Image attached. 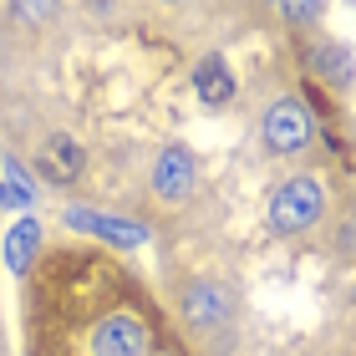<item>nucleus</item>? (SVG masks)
<instances>
[{
  "mask_svg": "<svg viewBox=\"0 0 356 356\" xmlns=\"http://www.w3.org/2000/svg\"><path fill=\"white\" fill-rule=\"evenodd\" d=\"M15 10L31 15V21H46V15H51V0H15Z\"/></svg>",
  "mask_w": 356,
  "mask_h": 356,
  "instance_id": "obj_13",
  "label": "nucleus"
},
{
  "mask_svg": "<svg viewBox=\"0 0 356 356\" xmlns=\"http://www.w3.org/2000/svg\"><path fill=\"white\" fill-rule=\"evenodd\" d=\"M341 245H346V250H356V224H346V229H341Z\"/></svg>",
  "mask_w": 356,
  "mask_h": 356,
  "instance_id": "obj_14",
  "label": "nucleus"
},
{
  "mask_svg": "<svg viewBox=\"0 0 356 356\" xmlns=\"http://www.w3.org/2000/svg\"><path fill=\"white\" fill-rule=\"evenodd\" d=\"M311 67H316L321 76H326L331 87H351V76H356L351 46H341V41H326V46H321V51H316V61H311Z\"/></svg>",
  "mask_w": 356,
  "mask_h": 356,
  "instance_id": "obj_10",
  "label": "nucleus"
},
{
  "mask_svg": "<svg viewBox=\"0 0 356 356\" xmlns=\"http://www.w3.org/2000/svg\"><path fill=\"white\" fill-rule=\"evenodd\" d=\"M92 356H148V331L133 316H107L92 331Z\"/></svg>",
  "mask_w": 356,
  "mask_h": 356,
  "instance_id": "obj_3",
  "label": "nucleus"
},
{
  "mask_svg": "<svg viewBox=\"0 0 356 356\" xmlns=\"http://www.w3.org/2000/svg\"><path fill=\"white\" fill-rule=\"evenodd\" d=\"M285 6V15L296 26H311V21H321V10H326V0H280Z\"/></svg>",
  "mask_w": 356,
  "mask_h": 356,
  "instance_id": "obj_12",
  "label": "nucleus"
},
{
  "mask_svg": "<svg viewBox=\"0 0 356 356\" xmlns=\"http://www.w3.org/2000/svg\"><path fill=\"white\" fill-rule=\"evenodd\" d=\"M321 214H326V188H321V178H311V173L280 184L275 199H270V229L275 234H300V229H311V224H321Z\"/></svg>",
  "mask_w": 356,
  "mask_h": 356,
  "instance_id": "obj_1",
  "label": "nucleus"
},
{
  "mask_svg": "<svg viewBox=\"0 0 356 356\" xmlns=\"http://www.w3.org/2000/svg\"><path fill=\"white\" fill-rule=\"evenodd\" d=\"M311 133H316V122H311V112H305L296 97L275 102L265 112V127H260V138H265L270 153H300L305 143H311Z\"/></svg>",
  "mask_w": 356,
  "mask_h": 356,
  "instance_id": "obj_2",
  "label": "nucleus"
},
{
  "mask_svg": "<svg viewBox=\"0 0 356 356\" xmlns=\"http://www.w3.org/2000/svg\"><path fill=\"white\" fill-rule=\"evenodd\" d=\"M153 188L163 193V199H188V188H193V153H188V148H178V143L158 153Z\"/></svg>",
  "mask_w": 356,
  "mask_h": 356,
  "instance_id": "obj_6",
  "label": "nucleus"
},
{
  "mask_svg": "<svg viewBox=\"0 0 356 356\" xmlns=\"http://www.w3.org/2000/svg\"><path fill=\"white\" fill-rule=\"evenodd\" d=\"M229 311H234V300H229L224 285H193L188 300H184L188 326H199V331H219L224 321H229Z\"/></svg>",
  "mask_w": 356,
  "mask_h": 356,
  "instance_id": "obj_4",
  "label": "nucleus"
},
{
  "mask_svg": "<svg viewBox=\"0 0 356 356\" xmlns=\"http://www.w3.org/2000/svg\"><path fill=\"white\" fill-rule=\"evenodd\" d=\"M41 168H46V178H51V184H72V178H82V143L67 138V133L46 138Z\"/></svg>",
  "mask_w": 356,
  "mask_h": 356,
  "instance_id": "obj_7",
  "label": "nucleus"
},
{
  "mask_svg": "<svg viewBox=\"0 0 356 356\" xmlns=\"http://www.w3.org/2000/svg\"><path fill=\"white\" fill-rule=\"evenodd\" d=\"M36 245H41V224H36V219H21V224L6 234V265H10L15 275H26L31 260H36Z\"/></svg>",
  "mask_w": 356,
  "mask_h": 356,
  "instance_id": "obj_9",
  "label": "nucleus"
},
{
  "mask_svg": "<svg viewBox=\"0 0 356 356\" xmlns=\"http://www.w3.org/2000/svg\"><path fill=\"white\" fill-rule=\"evenodd\" d=\"M193 87H199V102L204 107H224L234 97V72L224 56H204L199 67H193Z\"/></svg>",
  "mask_w": 356,
  "mask_h": 356,
  "instance_id": "obj_8",
  "label": "nucleus"
},
{
  "mask_svg": "<svg viewBox=\"0 0 356 356\" xmlns=\"http://www.w3.org/2000/svg\"><path fill=\"white\" fill-rule=\"evenodd\" d=\"M67 224H72V229L97 234V239H112V245H122V250H138L143 239H148V229H143V224H122V219L92 214V209H67Z\"/></svg>",
  "mask_w": 356,
  "mask_h": 356,
  "instance_id": "obj_5",
  "label": "nucleus"
},
{
  "mask_svg": "<svg viewBox=\"0 0 356 356\" xmlns=\"http://www.w3.org/2000/svg\"><path fill=\"white\" fill-rule=\"evenodd\" d=\"M31 199H36L31 178H26L21 168H6V184H0V204H6V209H31Z\"/></svg>",
  "mask_w": 356,
  "mask_h": 356,
  "instance_id": "obj_11",
  "label": "nucleus"
}]
</instances>
